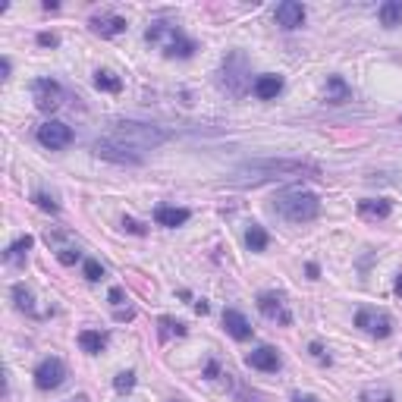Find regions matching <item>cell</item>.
<instances>
[{"label":"cell","instance_id":"obj_32","mask_svg":"<svg viewBox=\"0 0 402 402\" xmlns=\"http://www.w3.org/2000/svg\"><path fill=\"white\" fill-rule=\"evenodd\" d=\"M123 226H126V233H136V236H145V233H148L138 220H132V217H123Z\"/></svg>","mask_w":402,"mask_h":402},{"label":"cell","instance_id":"obj_22","mask_svg":"<svg viewBox=\"0 0 402 402\" xmlns=\"http://www.w3.org/2000/svg\"><path fill=\"white\" fill-rule=\"evenodd\" d=\"M79 346H82V352H89V355L104 352L107 333L104 330H82V333H79Z\"/></svg>","mask_w":402,"mask_h":402},{"label":"cell","instance_id":"obj_30","mask_svg":"<svg viewBox=\"0 0 402 402\" xmlns=\"http://www.w3.org/2000/svg\"><path fill=\"white\" fill-rule=\"evenodd\" d=\"M35 205L41 207V211H51V214H57V201H53L51 195H44V192H38V195H35Z\"/></svg>","mask_w":402,"mask_h":402},{"label":"cell","instance_id":"obj_25","mask_svg":"<svg viewBox=\"0 0 402 402\" xmlns=\"http://www.w3.org/2000/svg\"><path fill=\"white\" fill-rule=\"evenodd\" d=\"M95 85L100 91H119V89H123L119 76H117V72H110V70H98L95 72Z\"/></svg>","mask_w":402,"mask_h":402},{"label":"cell","instance_id":"obj_9","mask_svg":"<svg viewBox=\"0 0 402 402\" xmlns=\"http://www.w3.org/2000/svg\"><path fill=\"white\" fill-rule=\"evenodd\" d=\"M63 380H66L63 358L48 355V358L38 361V368H35V387L38 390H57V387H63Z\"/></svg>","mask_w":402,"mask_h":402},{"label":"cell","instance_id":"obj_40","mask_svg":"<svg viewBox=\"0 0 402 402\" xmlns=\"http://www.w3.org/2000/svg\"><path fill=\"white\" fill-rule=\"evenodd\" d=\"M396 296H402V273L396 277Z\"/></svg>","mask_w":402,"mask_h":402},{"label":"cell","instance_id":"obj_3","mask_svg":"<svg viewBox=\"0 0 402 402\" xmlns=\"http://www.w3.org/2000/svg\"><path fill=\"white\" fill-rule=\"evenodd\" d=\"M273 211L283 220H290V223H308V220H314L320 214V198L314 192L290 189L273 198Z\"/></svg>","mask_w":402,"mask_h":402},{"label":"cell","instance_id":"obj_6","mask_svg":"<svg viewBox=\"0 0 402 402\" xmlns=\"http://www.w3.org/2000/svg\"><path fill=\"white\" fill-rule=\"evenodd\" d=\"M91 151H95L100 160H110V164H119V167H138V164L145 160V154L126 148V145H119L117 138H110V136H107V138H98Z\"/></svg>","mask_w":402,"mask_h":402},{"label":"cell","instance_id":"obj_35","mask_svg":"<svg viewBox=\"0 0 402 402\" xmlns=\"http://www.w3.org/2000/svg\"><path fill=\"white\" fill-rule=\"evenodd\" d=\"M311 355L318 361H327V365H330V355H324V349H320V343H311Z\"/></svg>","mask_w":402,"mask_h":402},{"label":"cell","instance_id":"obj_15","mask_svg":"<svg viewBox=\"0 0 402 402\" xmlns=\"http://www.w3.org/2000/svg\"><path fill=\"white\" fill-rule=\"evenodd\" d=\"M277 22L283 25V29H299V25L305 22V6L296 4V0H283V4L277 6Z\"/></svg>","mask_w":402,"mask_h":402},{"label":"cell","instance_id":"obj_26","mask_svg":"<svg viewBox=\"0 0 402 402\" xmlns=\"http://www.w3.org/2000/svg\"><path fill=\"white\" fill-rule=\"evenodd\" d=\"M358 402H396V399H393L390 387H368V390H361Z\"/></svg>","mask_w":402,"mask_h":402},{"label":"cell","instance_id":"obj_34","mask_svg":"<svg viewBox=\"0 0 402 402\" xmlns=\"http://www.w3.org/2000/svg\"><path fill=\"white\" fill-rule=\"evenodd\" d=\"M113 318H117V320H132V318H136V311H132V308H117Z\"/></svg>","mask_w":402,"mask_h":402},{"label":"cell","instance_id":"obj_20","mask_svg":"<svg viewBox=\"0 0 402 402\" xmlns=\"http://www.w3.org/2000/svg\"><path fill=\"white\" fill-rule=\"evenodd\" d=\"M13 299H16V308L25 314H32V318H48V311H41V308H35V299H32L29 286L25 283H16L13 286Z\"/></svg>","mask_w":402,"mask_h":402},{"label":"cell","instance_id":"obj_23","mask_svg":"<svg viewBox=\"0 0 402 402\" xmlns=\"http://www.w3.org/2000/svg\"><path fill=\"white\" fill-rule=\"evenodd\" d=\"M377 16H380V22H384L387 29L402 25V0H387V4H380Z\"/></svg>","mask_w":402,"mask_h":402},{"label":"cell","instance_id":"obj_11","mask_svg":"<svg viewBox=\"0 0 402 402\" xmlns=\"http://www.w3.org/2000/svg\"><path fill=\"white\" fill-rule=\"evenodd\" d=\"M38 142L51 151H60L72 142V129L66 123H60V119H48V123L38 126Z\"/></svg>","mask_w":402,"mask_h":402},{"label":"cell","instance_id":"obj_4","mask_svg":"<svg viewBox=\"0 0 402 402\" xmlns=\"http://www.w3.org/2000/svg\"><path fill=\"white\" fill-rule=\"evenodd\" d=\"M145 41L148 44H157L160 51L167 53V57H192V53L198 51V44L192 41V38L183 35V29L173 22H154L148 32H145Z\"/></svg>","mask_w":402,"mask_h":402},{"label":"cell","instance_id":"obj_12","mask_svg":"<svg viewBox=\"0 0 402 402\" xmlns=\"http://www.w3.org/2000/svg\"><path fill=\"white\" fill-rule=\"evenodd\" d=\"M223 327L233 339H239V343H245V339L254 337V327L249 324V318H245L242 311H236V308H226L223 311Z\"/></svg>","mask_w":402,"mask_h":402},{"label":"cell","instance_id":"obj_16","mask_svg":"<svg viewBox=\"0 0 402 402\" xmlns=\"http://www.w3.org/2000/svg\"><path fill=\"white\" fill-rule=\"evenodd\" d=\"M126 29H129V25H126L123 16H95V19H91V32H95V35H100V38L123 35Z\"/></svg>","mask_w":402,"mask_h":402},{"label":"cell","instance_id":"obj_13","mask_svg":"<svg viewBox=\"0 0 402 402\" xmlns=\"http://www.w3.org/2000/svg\"><path fill=\"white\" fill-rule=\"evenodd\" d=\"M249 368H254V371H280V365H283V361H280V352L273 349V346H261V349H254V352H249Z\"/></svg>","mask_w":402,"mask_h":402},{"label":"cell","instance_id":"obj_5","mask_svg":"<svg viewBox=\"0 0 402 402\" xmlns=\"http://www.w3.org/2000/svg\"><path fill=\"white\" fill-rule=\"evenodd\" d=\"M220 85L233 98L245 95V89H249V60H245V53H239V51L226 53L223 66H220Z\"/></svg>","mask_w":402,"mask_h":402},{"label":"cell","instance_id":"obj_10","mask_svg":"<svg viewBox=\"0 0 402 402\" xmlns=\"http://www.w3.org/2000/svg\"><path fill=\"white\" fill-rule=\"evenodd\" d=\"M258 311L264 314L267 320H273V324H292V311L290 305H286V299L280 296V292H261L258 296Z\"/></svg>","mask_w":402,"mask_h":402},{"label":"cell","instance_id":"obj_37","mask_svg":"<svg viewBox=\"0 0 402 402\" xmlns=\"http://www.w3.org/2000/svg\"><path fill=\"white\" fill-rule=\"evenodd\" d=\"M292 402H318V396H299V393H296V396H292Z\"/></svg>","mask_w":402,"mask_h":402},{"label":"cell","instance_id":"obj_8","mask_svg":"<svg viewBox=\"0 0 402 402\" xmlns=\"http://www.w3.org/2000/svg\"><path fill=\"white\" fill-rule=\"evenodd\" d=\"M32 100L41 113H53L63 104V89H60L57 79H35L32 82Z\"/></svg>","mask_w":402,"mask_h":402},{"label":"cell","instance_id":"obj_28","mask_svg":"<svg viewBox=\"0 0 402 402\" xmlns=\"http://www.w3.org/2000/svg\"><path fill=\"white\" fill-rule=\"evenodd\" d=\"M113 387H117L119 393H129L132 387H136V374H132V371H123V374H117V380H113Z\"/></svg>","mask_w":402,"mask_h":402},{"label":"cell","instance_id":"obj_24","mask_svg":"<svg viewBox=\"0 0 402 402\" xmlns=\"http://www.w3.org/2000/svg\"><path fill=\"white\" fill-rule=\"evenodd\" d=\"M267 242H271V239H267V230L261 223H252L249 230H245V245H249L252 252H264Z\"/></svg>","mask_w":402,"mask_h":402},{"label":"cell","instance_id":"obj_36","mask_svg":"<svg viewBox=\"0 0 402 402\" xmlns=\"http://www.w3.org/2000/svg\"><path fill=\"white\" fill-rule=\"evenodd\" d=\"M110 302L113 305H119V302H123V290H110Z\"/></svg>","mask_w":402,"mask_h":402},{"label":"cell","instance_id":"obj_21","mask_svg":"<svg viewBox=\"0 0 402 402\" xmlns=\"http://www.w3.org/2000/svg\"><path fill=\"white\" fill-rule=\"evenodd\" d=\"M32 242H35V239L32 236H19L16 242L10 245V249H6V254H4V261L6 264H13V267H19V264H25V254H29V249H32Z\"/></svg>","mask_w":402,"mask_h":402},{"label":"cell","instance_id":"obj_38","mask_svg":"<svg viewBox=\"0 0 402 402\" xmlns=\"http://www.w3.org/2000/svg\"><path fill=\"white\" fill-rule=\"evenodd\" d=\"M318 273H320V271H318V264H308V277L318 280Z\"/></svg>","mask_w":402,"mask_h":402},{"label":"cell","instance_id":"obj_31","mask_svg":"<svg viewBox=\"0 0 402 402\" xmlns=\"http://www.w3.org/2000/svg\"><path fill=\"white\" fill-rule=\"evenodd\" d=\"M57 261H60V264H76V261H79V252H76V249H60V252H57Z\"/></svg>","mask_w":402,"mask_h":402},{"label":"cell","instance_id":"obj_33","mask_svg":"<svg viewBox=\"0 0 402 402\" xmlns=\"http://www.w3.org/2000/svg\"><path fill=\"white\" fill-rule=\"evenodd\" d=\"M38 44H44V48H57L60 38L53 35V32H41V35H38Z\"/></svg>","mask_w":402,"mask_h":402},{"label":"cell","instance_id":"obj_17","mask_svg":"<svg viewBox=\"0 0 402 402\" xmlns=\"http://www.w3.org/2000/svg\"><path fill=\"white\" fill-rule=\"evenodd\" d=\"M390 211H393V205L387 198H365V201H358V214L365 220H387V217H390Z\"/></svg>","mask_w":402,"mask_h":402},{"label":"cell","instance_id":"obj_27","mask_svg":"<svg viewBox=\"0 0 402 402\" xmlns=\"http://www.w3.org/2000/svg\"><path fill=\"white\" fill-rule=\"evenodd\" d=\"M82 271H85V280H91V283H98V280L104 277V267H100L95 258H89V261H85V264H82Z\"/></svg>","mask_w":402,"mask_h":402},{"label":"cell","instance_id":"obj_2","mask_svg":"<svg viewBox=\"0 0 402 402\" xmlns=\"http://www.w3.org/2000/svg\"><path fill=\"white\" fill-rule=\"evenodd\" d=\"M110 138H117L119 145H126V148L145 154L151 148H157V145L167 142V132L157 129V126L151 123H138V119H123V123H117V129L110 132Z\"/></svg>","mask_w":402,"mask_h":402},{"label":"cell","instance_id":"obj_42","mask_svg":"<svg viewBox=\"0 0 402 402\" xmlns=\"http://www.w3.org/2000/svg\"><path fill=\"white\" fill-rule=\"evenodd\" d=\"M399 123H402V117H399Z\"/></svg>","mask_w":402,"mask_h":402},{"label":"cell","instance_id":"obj_19","mask_svg":"<svg viewBox=\"0 0 402 402\" xmlns=\"http://www.w3.org/2000/svg\"><path fill=\"white\" fill-rule=\"evenodd\" d=\"M324 100H327V104H346V100H352V89L346 85L343 76H330V79H327Z\"/></svg>","mask_w":402,"mask_h":402},{"label":"cell","instance_id":"obj_29","mask_svg":"<svg viewBox=\"0 0 402 402\" xmlns=\"http://www.w3.org/2000/svg\"><path fill=\"white\" fill-rule=\"evenodd\" d=\"M160 327H164V337H170V333H176V337H186V324H179V320H170V318H160Z\"/></svg>","mask_w":402,"mask_h":402},{"label":"cell","instance_id":"obj_39","mask_svg":"<svg viewBox=\"0 0 402 402\" xmlns=\"http://www.w3.org/2000/svg\"><path fill=\"white\" fill-rule=\"evenodd\" d=\"M195 311L198 314H207V302H195Z\"/></svg>","mask_w":402,"mask_h":402},{"label":"cell","instance_id":"obj_14","mask_svg":"<svg viewBox=\"0 0 402 402\" xmlns=\"http://www.w3.org/2000/svg\"><path fill=\"white\" fill-rule=\"evenodd\" d=\"M252 91H254V98H258V100H273V98L280 95V91H283V76H273V72H264V76L254 79Z\"/></svg>","mask_w":402,"mask_h":402},{"label":"cell","instance_id":"obj_1","mask_svg":"<svg viewBox=\"0 0 402 402\" xmlns=\"http://www.w3.org/2000/svg\"><path fill=\"white\" fill-rule=\"evenodd\" d=\"M320 167L299 157H261L236 167L226 176L230 186H264V183H290V179H318Z\"/></svg>","mask_w":402,"mask_h":402},{"label":"cell","instance_id":"obj_7","mask_svg":"<svg viewBox=\"0 0 402 402\" xmlns=\"http://www.w3.org/2000/svg\"><path fill=\"white\" fill-rule=\"evenodd\" d=\"M355 327L365 330L368 337H374V339H387L393 333V318L387 311H377V308H361V311L355 314Z\"/></svg>","mask_w":402,"mask_h":402},{"label":"cell","instance_id":"obj_41","mask_svg":"<svg viewBox=\"0 0 402 402\" xmlns=\"http://www.w3.org/2000/svg\"><path fill=\"white\" fill-rule=\"evenodd\" d=\"M70 402H89V396H76V399H70Z\"/></svg>","mask_w":402,"mask_h":402},{"label":"cell","instance_id":"obj_18","mask_svg":"<svg viewBox=\"0 0 402 402\" xmlns=\"http://www.w3.org/2000/svg\"><path fill=\"white\" fill-rule=\"evenodd\" d=\"M154 220H157L160 226H170V230H176V226H183L186 220H189V211H186V207H170V205H160L157 211H154Z\"/></svg>","mask_w":402,"mask_h":402}]
</instances>
